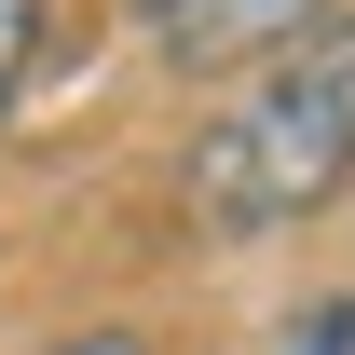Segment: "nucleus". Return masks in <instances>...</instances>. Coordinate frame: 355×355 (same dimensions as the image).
Segmentation results:
<instances>
[{
	"label": "nucleus",
	"instance_id": "nucleus-1",
	"mask_svg": "<svg viewBox=\"0 0 355 355\" xmlns=\"http://www.w3.org/2000/svg\"><path fill=\"white\" fill-rule=\"evenodd\" d=\"M342 178H355V14H328L260 83L219 96V123H191L178 205H191V232L246 246V232H301L314 205H342Z\"/></svg>",
	"mask_w": 355,
	"mask_h": 355
},
{
	"label": "nucleus",
	"instance_id": "nucleus-2",
	"mask_svg": "<svg viewBox=\"0 0 355 355\" xmlns=\"http://www.w3.org/2000/svg\"><path fill=\"white\" fill-rule=\"evenodd\" d=\"M123 28L164 69H232V55H287V42H314L328 28V0H123Z\"/></svg>",
	"mask_w": 355,
	"mask_h": 355
},
{
	"label": "nucleus",
	"instance_id": "nucleus-3",
	"mask_svg": "<svg viewBox=\"0 0 355 355\" xmlns=\"http://www.w3.org/2000/svg\"><path fill=\"white\" fill-rule=\"evenodd\" d=\"M42 28H55V0H0V123H14L28 69H42Z\"/></svg>",
	"mask_w": 355,
	"mask_h": 355
},
{
	"label": "nucleus",
	"instance_id": "nucleus-4",
	"mask_svg": "<svg viewBox=\"0 0 355 355\" xmlns=\"http://www.w3.org/2000/svg\"><path fill=\"white\" fill-rule=\"evenodd\" d=\"M260 355H355V301H301V314H287Z\"/></svg>",
	"mask_w": 355,
	"mask_h": 355
},
{
	"label": "nucleus",
	"instance_id": "nucleus-5",
	"mask_svg": "<svg viewBox=\"0 0 355 355\" xmlns=\"http://www.w3.org/2000/svg\"><path fill=\"white\" fill-rule=\"evenodd\" d=\"M42 355H164L150 328H69V342H42Z\"/></svg>",
	"mask_w": 355,
	"mask_h": 355
}]
</instances>
